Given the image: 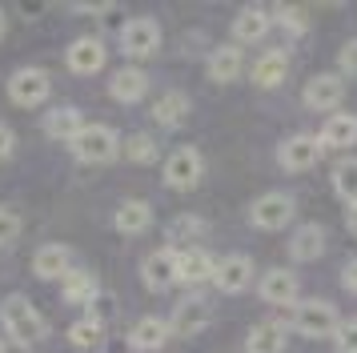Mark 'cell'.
Returning <instances> with one entry per match:
<instances>
[{"mask_svg":"<svg viewBox=\"0 0 357 353\" xmlns=\"http://www.w3.org/2000/svg\"><path fill=\"white\" fill-rule=\"evenodd\" d=\"M0 321H4L8 341L20 345V350H33V345H40V341L49 337V321H45V313H40L24 293H8V297L0 301Z\"/></svg>","mask_w":357,"mask_h":353,"instance_id":"obj_1","label":"cell"},{"mask_svg":"<svg viewBox=\"0 0 357 353\" xmlns=\"http://www.w3.org/2000/svg\"><path fill=\"white\" fill-rule=\"evenodd\" d=\"M289 325L297 329L301 337H309V341H317V337H333L337 333V309H333V301H321V297H309V301H297L293 305V317Z\"/></svg>","mask_w":357,"mask_h":353,"instance_id":"obj_2","label":"cell"},{"mask_svg":"<svg viewBox=\"0 0 357 353\" xmlns=\"http://www.w3.org/2000/svg\"><path fill=\"white\" fill-rule=\"evenodd\" d=\"M68 149H73V157L81 160V165H109L121 153V137L109 125H84Z\"/></svg>","mask_w":357,"mask_h":353,"instance_id":"obj_3","label":"cell"},{"mask_svg":"<svg viewBox=\"0 0 357 353\" xmlns=\"http://www.w3.org/2000/svg\"><path fill=\"white\" fill-rule=\"evenodd\" d=\"M161 48V24L153 16H132L121 24V52L132 61H149Z\"/></svg>","mask_w":357,"mask_h":353,"instance_id":"obj_4","label":"cell"},{"mask_svg":"<svg viewBox=\"0 0 357 353\" xmlns=\"http://www.w3.org/2000/svg\"><path fill=\"white\" fill-rule=\"evenodd\" d=\"M201 176H205V157L197 153V149H189V144H181V149H173L169 157H165V185L177 193H189L201 185Z\"/></svg>","mask_w":357,"mask_h":353,"instance_id":"obj_5","label":"cell"},{"mask_svg":"<svg viewBox=\"0 0 357 353\" xmlns=\"http://www.w3.org/2000/svg\"><path fill=\"white\" fill-rule=\"evenodd\" d=\"M52 93V77L45 68H17L13 77H8V100L17 105V109H36V105H45Z\"/></svg>","mask_w":357,"mask_h":353,"instance_id":"obj_6","label":"cell"},{"mask_svg":"<svg viewBox=\"0 0 357 353\" xmlns=\"http://www.w3.org/2000/svg\"><path fill=\"white\" fill-rule=\"evenodd\" d=\"M293 213H297V201L289 193H261L249 205V221L257 229H265V233H277V229H285L293 221Z\"/></svg>","mask_w":357,"mask_h":353,"instance_id":"obj_7","label":"cell"},{"mask_svg":"<svg viewBox=\"0 0 357 353\" xmlns=\"http://www.w3.org/2000/svg\"><path fill=\"white\" fill-rule=\"evenodd\" d=\"M209 321H213L209 297L189 293V297H181V301L173 305V313H169V329H173V337H197Z\"/></svg>","mask_w":357,"mask_h":353,"instance_id":"obj_8","label":"cell"},{"mask_svg":"<svg viewBox=\"0 0 357 353\" xmlns=\"http://www.w3.org/2000/svg\"><path fill=\"white\" fill-rule=\"evenodd\" d=\"M321 153H325L321 137L297 133V137H289V141H281L277 160H281V169H285V173H305V169H313V165L321 160Z\"/></svg>","mask_w":357,"mask_h":353,"instance_id":"obj_9","label":"cell"},{"mask_svg":"<svg viewBox=\"0 0 357 353\" xmlns=\"http://www.w3.org/2000/svg\"><path fill=\"white\" fill-rule=\"evenodd\" d=\"M301 100L313 112H333L345 100V77L341 73H317V77H309Z\"/></svg>","mask_w":357,"mask_h":353,"instance_id":"obj_10","label":"cell"},{"mask_svg":"<svg viewBox=\"0 0 357 353\" xmlns=\"http://www.w3.org/2000/svg\"><path fill=\"white\" fill-rule=\"evenodd\" d=\"M141 281H145L153 293L181 285V277H177V253H173L169 245H165V249H153V253H145V261H141Z\"/></svg>","mask_w":357,"mask_h":353,"instance_id":"obj_11","label":"cell"},{"mask_svg":"<svg viewBox=\"0 0 357 353\" xmlns=\"http://www.w3.org/2000/svg\"><path fill=\"white\" fill-rule=\"evenodd\" d=\"M213 285L221 293H245L253 285V261L245 253H225L217 261V269H213Z\"/></svg>","mask_w":357,"mask_h":353,"instance_id":"obj_12","label":"cell"},{"mask_svg":"<svg viewBox=\"0 0 357 353\" xmlns=\"http://www.w3.org/2000/svg\"><path fill=\"white\" fill-rule=\"evenodd\" d=\"M105 40L100 36H77L73 45H68V52H65V61H68V68L77 73V77H93V73H100L105 68Z\"/></svg>","mask_w":357,"mask_h":353,"instance_id":"obj_13","label":"cell"},{"mask_svg":"<svg viewBox=\"0 0 357 353\" xmlns=\"http://www.w3.org/2000/svg\"><path fill=\"white\" fill-rule=\"evenodd\" d=\"M269 29H273V8H265V4H249L233 16V40L237 45H257V40H265Z\"/></svg>","mask_w":357,"mask_h":353,"instance_id":"obj_14","label":"cell"},{"mask_svg":"<svg viewBox=\"0 0 357 353\" xmlns=\"http://www.w3.org/2000/svg\"><path fill=\"white\" fill-rule=\"evenodd\" d=\"M33 273L40 281H65L68 273H73V249L68 245H56V241L40 245L33 253Z\"/></svg>","mask_w":357,"mask_h":353,"instance_id":"obj_15","label":"cell"},{"mask_svg":"<svg viewBox=\"0 0 357 353\" xmlns=\"http://www.w3.org/2000/svg\"><path fill=\"white\" fill-rule=\"evenodd\" d=\"M205 233H209L205 217H197V213H181V217L169 221V249H173V253L205 249Z\"/></svg>","mask_w":357,"mask_h":353,"instance_id":"obj_16","label":"cell"},{"mask_svg":"<svg viewBox=\"0 0 357 353\" xmlns=\"http://www.w3.org/2000/svg\"><path fill=\"white\" fill-rule=\"evenodd\" d=\"M257 293H261V301H269V305H297L301 281H297L293 269H269V273H261Z\"/></svg>","mask_w":357,"mask_h":353,"instance_id":"obj_17","label":"cell"},{"mask_svg":"<svg viewBox=\"0 0 357 353\" xmlns=\"http://www.w3.org/2000/svg\"><path fill=\"white\" fill-rule=\"evenodd\" d=\"M285 345H289V329L277 317L257 321L249 329V337H245V353H285Z\"/></svg>","mask_w":357,"mask_h":353,"instance_id":"obj_18","label":"cell"},{"mask_svg":"<svg viewBox=\"0 0 357 353\" xmlns=\"http://www.w3.org/2000/svg\"><path fill=\"white\" fill-rule=\"evenodd\" d=\"M173 337V329H169V317H137L132 321V329H129V345L132 353H153V350H161L165 341Z\"/></svg>","mask_w":357,"mask_h":353,"instance_id":"obj_19","label":"cell"},{"mask_svg":"<svg viewBox=\"0 0 357 353\" xmlns=\"http://www.w3.org/2000/svg\"><path fill=\"white\" fill-rule=\"evenodd\" d=\"M253 84L257 89H277V84H285L289 77V52L285 48H265L257 61H253Z\"/></svg>","mask_w":357,"mask_h":353,"instance_id":"obj_20","label":"cell"},{"mask_svg":"<svg viewBox=\"0 0 357 353\" xmlns=\"http://www.w3.org/2000/svg\"><path fill=\"white\" fill-rule=\"evenodd\" d=\"M189 93H181V89H169V93H161L157 100H153V125H161V128H181L185 125V117H189Z\"/></svg>","mask_w":357,"mask_h":353,"instance_id":"obj_21","label":"cell"},{"mask_svg":"<svg viewBox=\"0 0 357 353\" xmlns=\"http://www.w3.org/2000/svg\"><path fill=\"white\" fill-rule=\"evenodd\" d=\"M45 137H52V141H77V133H81L89 121L81 117V109H73V105H61V109H49L45 112Z\"/></svg>","mask_w":357,"mask_h":353,"instance_id":"obj_22","label":"cell"},{"mask_svg":"<svg viewBox=\"0 0 357 353\" xmlns=\"http://www.w3.org/2000/svg\"><path fill=\"white\" fill-rule=\"evenodd\" d=\"M113 225H116V233H125V237H141L149 225H153V205L129 197V201H121V205H116Z\"/></svg>","mask_w":357,"mask_h":353,"instance_id":"obj_23","label":"cell"},{"mask_svg":"<svg viewBox=\"0 0 357 353\" xmlns=\"http://www.w3.org/2000/svg\"><path fill=\"white\" fill-rule=\"evenodd\" d=\"M213 269H217V261H213L209 249H185V253H177L181 285H205V281H213Z\"/></svg>","mask_w":357,"mask_h":353,"instance_id":"obj_24","label":"cell"},{"mask_svg":"<svg viewBox=\"0 0 357 353\" xmlns=\"http://www.w3.org/2000/svg\"><path fill=\"white\" fill-rule=\"evenodd\" d=\"M109 93H113V100H121V105H137L141 96L149 93V73L145 68H116L113 77H109Z\"/></svg>","mask_w":357,"mask_h":353,"instance_id":"obj_25","label":"cell"},{"mask_svg":"<svg viewBox=\"0 0 357 353\" xmlns=\"http://www.w3.org/2000/svg\"><path fill=\"white\" fill-rule=\"evenodd\" d=\"M245 73V57L237 45H221L209 52V80L213 84H233Z\"/></svg>","mask_w":357,"mask_h":353,"instance_id":"obj_26","label":"cell"},{"mask_svg":"<svg viewBox=\"0 0 357 353\" xmlns=\"http://www.w3.org/2000/svg\"><path fill=\"white\" fill-rule=\"evenodd\" d=\"M321 144L325 149H354L357 144V117L354 112H333L321 125Z\"/></svg>","mask_w":357,"mask_h":353,"instance_id":"obj_27","label":"cell"},{"mask_svg":"<svg viewBox=\"0 0 357 353\" xmlns=\"http://www.w3.org/2000/svg\"><path fill=\"white\" fill-rule=\"evenodd\" d=\"M289 253H293V261H317V257L325 253V229L321 225H301V229H293Z\"/></svg>","mask_w":357,"mask_h":353,"instance_id":"obj_28","label":"cell"},{"mask_svg":"<svg viewBox=\"0 0 357 353\" xmlns=\"http://www.w3.org/2000/svg\"><path fill=\"white\" fill-rule=\"evenodd\" d=\"M97 293H100V285L89 269H73L65 281H61V297H65L68 305H89Z\"/></svg>","mask_w":357,"mask_h":353,"instance_id":"obj_29","label":"cell"},{"mask_svg":"<svg viewBox=\"0 0 357 353\" xmlns=\"http://www.w3.org/2000/svg\"><path fill=\"white\" fill-rule=\"evenodd\" d=\"M68 341L77 345V350H105V325L93 317H77L73 325H68Z\"/></svg>","mask_w":357,"mask_h":353,"instance_id":"obj_30","label":"cell"},{"mask_svg":"<svg viewBox=\"0 0 357 353\" xmlns=\"http://www.w3.org/2000/svg\"><path fill=\"white\" fill-rule=\"evenodd\" d=\"M333 193H337L345 205L357 201V157H345L337 169H333Z\"/></svg>","mask_w":357,"mask_h":353,"instance_id":"obj_31","label":"cell"},{"mask_svg":"<svg viewBox=\"0 0 357 353\" xmlns=\"http://www.w3.org/2000/svg\"><path fill=\"white\" fill-rule=\"evenodd\" d=\"M125 157H129L132 165H153V160H157V137L132 133L129 141H125Z\"/></svg>","mask_w":357,"mask_h":353,"instance_id":"obj_32","label":"cell"},{"mask_svg":"<svg viewBox=\"0 0 357 353\" xmlns=\"http://www.w3.org/2000/svg\"><path fill=\"white\" fill-rule=\"evenodd\" d=\"M273 20H277L285 32H289V36H301V32L309 29L305 8H293V4H281V8H273Z\"/></svg>","mask_w":357,"mask_h":353,"instance_id":"obj_33","label":"cell"},{"mask_svg":"<svg viewBox=\"0 0 357 353\" xmlns=\"http://www.w3.org/2000/svg\"><path fill=\"white\" fill-rule=\"evenodd\" d=\"M84 317H93V321H100V325H105L109 317H116V297L100 289L97 297H93V301L84 305Z\"/></svg>","mask_w":357,"mask_h":353,"instance_id":"obj_34","label":"cell"},{"mask_svg":"<svg viewBox=\"0 0 357 353\" xmlns=\"http://www.w3.org/2000/svg\"><path fill=\"white\" fill-rule=\"evenodd\" d=\"M20 229H24V221H20L17 209L0 205V249H4V245H13V241L20 237Z\"/></svg>","mask_w":357,"mask_h":353,"instance_id":"obj_35","label":"cell"},{"mask_svg":"<svg viewBox=\"0 0 357 353\" xmlns=\"http://www.w3.org/2000/svg\"><path fill=\"white\" fill-rule=\"evenodd\" d=\"M333 350L337 353H357V321H341L333 333Z\"/></svg>","mask_w":357,"mask_h":353,"instance_id":"obj_36","label":"cell"},{"mask_svg":"<svg viewBox=\"0 0 357 353\" xmlns=\"http://www.w3.org/2000/svg\"><path fill=\"white\" fill-rule=\"evenodd\" d=\"M337 68H341V77H357V40H345V45H341Z\"/></svg>","mask_w":357,"mask_h":353,"instance_id":"obj_37","label":"cell"},{"mask_svg":"<svg viewBox=\"0 0 357 353\" xmlns=\"http://www.w3.org/2000/svg\"><path fill=\"white\" fill-rule=\"evenodd\" d=\"M13 149H17V133H13V128L0 121V160L13 157Z\"/></svg>","mask_w":357,"mask_h":353,"instance_id":"obj_38","label":"cell"},{"mask_svg":"<svg viewBox=\"0 0 357 353\" xmlns=\"http://www.w3.org/2000/svg\"><path fill=\"white\" fill-rule=\"evenodd\" d=\"M341 285L349 289V293H357V257L345 265V269H341Z\"/></svg>","mask_w":357,"mask_h":353,"instance_id":"obj_39","label":"cell"},{"mask_svg":"<svg viewBox=\"0 0 357 353\" xmlns=\"http://www.w3.org/2000/svg\"><path fill=\"white\" fill-rule=\"evenodd\" d=\"M129 337H113V341H105V353H129Z\"/></svg>","mask_w":357,"mask_h":353,"instance_id":"obj_40","label":"cell"},{"mask_svg":"<svg viewBox=\"0 0 357 353\" xmlns=\"http://www.w3.org/2000/svg\"><path fill=\"white\" fill-rule=\"evenodd\" d=\"M345 229L357 237V201H354V205H345Z\"/></svg>","mask_w":357,"mask_h":353,"instance_id":"obj_41","label":"cell"},{"mask_svg":"<svg viewBox=\"0 0 357 353\" xmlns=\"http://www.w3.org/2000/svg\"><path fill=\"white\" fill-rule=\"evenodd\" d=\"M4 29H8V20H4V8H0V40H4Z\"/></svg>","mask_w":357,"mask_h":353,"instance_id":"obj_42","label":"cell"},{"mask_svg":"<svg viewBox=\"0 0 357 353\" xmlns=\"http://www.w3.org/2000/svg\"><path fill=\"white\" fill-rule=\"evenodd\" d=\"M0 353H8V345H4V341H0Z\"/></svg>","mask_w":357,"mask_h":353,"instance_id":"obj_43","label":"cell"}]
</instances>
